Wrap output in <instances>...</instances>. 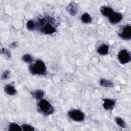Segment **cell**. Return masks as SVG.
I'll return each instance as SVG.
<instances>
[{"label":"cell","instance_id":"6da1fadb","mask_svg":"<svg viewBox=\"0 0 131 131\" xmlns=\"http://www.w3.org/2000/svg\"><path fill=\"white\" fill-rule=\"evenodd\" d=\"M29 71L33 75H43L46 72V66L43 61L38 59L30 66Z\"/></svg>","mask_w":131,"mask_h":131},{"label":"cell","instance_id":"7a4b0ae2","mask_svg":"<svg viewBox=\"0 0 131 131\" xmlns=\"http://www.w3.org/2000/svg\"><path fill=\"white\" fill-rule=\"evenodd\" d=\"M39 111L44 115L49 116L54 113V108L47 100L42 99L38 103Z\"/></svg>","mask_w":131,"mask_h":131},{"label":"cell","instance_id":"3957f363","mask_svg":"<svg viewBox=\"0 0 131 131\" xmlns=\"http://www.w3.org/2000/svg\"><path fill=\"white\" fill-rule=\"evenodd\" d=\"M69 117L76 122H81L84 119V113L79 110H72L68 112Z\"/></svg>","mask_w":131,"mask_h":131},{"label":"cell","instance_id":"277c9868","mask_svg":"<svg viewBox=\"0 0 131 131\" xmlns=\"http://www.w3.org/2000/svg\"><path fill=\"white\" fill-rule=\"evenodd\" d=\"M118 59L121 64H125L131 60L130 53L127 50L122 49L118 53Z\"/></svg>","mask_w":131,"mask_h":131},{"label":"cell","instance_id":"5b68a950","mask_svg":"<svg viewBox=\"0 0 131 131\" xmlns=\"http://www.w3.org/2000/svg\"><path fill=\"white\" fill-rule=\"evenodd\" d=\"M118 35L124 40H130L131 39V26L129 25L124 26L119 32Z\"/></svg>","mask_w":131,"mask_h":131},{"label":"cell","instance_id":"8992f818","mask_svg":"<svg viewBox=\"0 0 131 131\" xmlns=\"http://www.w3.org/2000/svg\"><path fill=\"white\" fill-rule=\"evenodd\" d=\"M40 32L45 34H52L56 32V29L51 24L46 23L40 28Z\"/></svg>","mask_w":131,"mask_h":131},{"label":"cell","instance_id":"52a82bcc","mask_svg":"<svg viewBox=\"0 0 131 131\" xmlns=\"http://www.w3.org/2000/svg\"><path fill=\"white\" fill-rule=\"evenodd\" d=\"M109 21L112 24H116L119 23L122 19L123 16L122 15L118 12H114L112 14H111L108 17Z\"/></svg>","mask_w":131,"mask_h":131},{"label":"cell","instance_id":"ba28073f","mask_svg":"<svg viewBox=\"0 0 131 131\" xmlns=\"http://www.w3.org/2000/svg\"><path fill=\"white\" fill-rule=\"evenodd\" d=\"M103 106L105 110H112L115 106L116 101L113 99L105 98L103 99Z\"/></svg>","mask_w":131,"mask_h":131},{"label":"cell","instance_id":"9c48e42d","mask_svg":"<svg viewBox=\"0 0 131 131\" xmlns=\"http://www.w3.org/2000/svg\"><path fill=\"white\" fill-rule=\"evenodd\" d=\"M67 11L72 15L75 16L77 12V4L74 2L70 3L68 6L67 7Z\"/></svg>","mask_w":131,"mask_h":131},{"label":"cell","instance_id":"30bf717a","mask_svg":"<svg viewBox=\"0 0 131 131\" xmlns=\"http://www.w3.org/2000/svg\"><path fill=\"white\" fill-rule=\"evenodd\" d=\"M100 12L103 16L108 17L114 11L111 7L106 6H103L100 8Z\"/></svg>","mask_w":131,"mask_h":131},{"label":"cell","instance_id":"8fae6325","mask_svg":"<svg viewBox=\"0 0 131 131\" xmlns=\"http://www.w3.org/2000/svg\"><path fill=\"white\" fill-rule=\"evenodd\" d=\"M31 94L33 98L36 100H41L44 96V92L41 90H36L32 91Z\"/></svg>","mask_w":131,"mask_h":131},{"label":"cell","instance_id":"7c38bea8","mask_svg":"<svg viewBox=\"0 0 131 131\" xmlns=\"http://www.w3.org/2000/svg\"><path fill=\"white\" fill-rule=\"evenodd\" d=\"M108 50H109V47L106 44H102L100 45L97 48V50L98 53L101 55H105L107 54L108 52Z\"/></svg>","mask_w":131,"mask_h":131},{"label":"cell","instance_id":"4fadbf2b","mask_svg":"<svg viewBox=\"0 0 131 131\" xmlns=\"http://www.w3.org/2000/svg\"><path fill=\"white\" fill-rule=\"evenodd\" d=\"M4 90L5 92L9 95H14L16 94L17 91L15 88L11 84H7L5 86Z\"/></svg>","mask_w":131,"mask_h":131},{"label":"cell","instance_id":"5bb4252c","mask_svg":"<svg viewBox=\"0 0 131 131\" xmlns=\"http://www.w3.org/2000/svg\"><path fill=\"white\" fill-rule=\"evenodd\" d=\"M100 84L101 85L106 88H111L114 86L113 81L104 78H102L100 80Z\"/></svg>","mask_w":131,"mask_h":131},{"label":"cell","instance_id":"9a60e30c","mask_svg":"<svg viewBox=\"0 0 131 131\" xmlns=\"http://www.w3.org/2000/svg\"><path fill=\"white\" fill-rule=\"evenodd\" d=\"M81 20L84 24H90L92 22V18L89 14L84 13L81 16Z\"/></svg>","mask_w":131,"mask_h":131},{"label":"cell","instance_id":"2e32d148","mask_svg":"<svg viewBox=\"0 0 131 131\" xmlns=\"http://www.w3.org/2000/svg\"><path fill=\"white\" fill-rule=\"evenodd\" d=\"M9 131H21V126H19L18 124L15 123H11L9 126Z\"/></svg>","mask_w":131,"mask_h":131},{"label":"cell","instance_id":"e0dca14e","mask_svg":"<svg viewBox=\"0 0 131 131\" xmlns=\"http://www.w3.org/2000/svg\"><path fill=\"white\" fill-rule=\"evenodd\" d=\"M115 121H116L117 124L118 126H119L120 127L124 128L126 127L125 122L122 118L119 117H117L115 118Z\"/></svg>","mask_w":131,"mask_h":131},{"label":"cell","instance_id":"ac0fdd59","mask_svg":"<svg viewBox=\"0 0 131 131\" xmlns=\"http://www.w3.org/2000/svg\"><path fill=\"white\" fill-rule=\"evenodd\" d=\"M22 60L25 62L31 63L33 61V57L31 55L29 54H26L22 57Z\"/></svg>","mask_w":131,"mask_h":131},{"label":"cell","instance_id":"d6986e66","mask_svg":"<svg viewBox=\"0 0 131 131\" xmlns=\"http://www.w3.org/2000/svg\"><path fill=\"white\" fill-rule=\"evenodd\" d=\"M26 26L28 29L30 30H33L35 28L36 24L32 20H29L27 21L26 24Z\"/></svg>","mask_w":131,"mask_h":131},{"label":"cell","instance_id":"ffe728a7","mask_svg":"<svg viewBox=\"0 0 131 131\" xmlns=\"http://www.w3.org/2000/svg\"><path fill=\"white\" fill-rule=\"evenodd\" d=\"M21 126L22 129L24 131H34L35 130L34 127H33L32 126L29 124H24Z\"/></svg>","mask_w":131,"mask_h":131},{"label":"cell","instance_id":"44dd1931","mask_svg":"<svg viewBox=\"0 0 131 131\" xmlns=\"http://www.w3.org/2000/svg\"><path fill=\"white\" fill-rule=\"evenodd\" d=\"M2 54H4L8 58H10L11 57V54L10 51L6 48H3L1 50Z\"/></svg>","mask_w":131,"mask_h":131},{"label":"cell","instance_id":"7402d4cb","mask_svg":"<svg viewBox=\"0 0 131 131\" xmlns=\"http://www.w3.org/2000/svg\"><path fill=\"white\" fill-rule=\"evenodd\" d=\"M10 77V72L9 70H5L2 75V79L6 80Z\"/></svg>","mask_w":131,"mask_h":131},{"label":"cell","instance_id":"603a6c76","mask_svg":"<svg viewBox=\"0 0 131 131\" xmlns=\"http://www.w3.org/2000/svg\"><path fill=\"white\" fill-rule=\"evenodd\" d=\"M17 44V42H16V41L13 42H12V43L10 45V47L11 48H15L16 47Z\"/></svg>","mask_w":131,"mask_h":131}]
</instances>
